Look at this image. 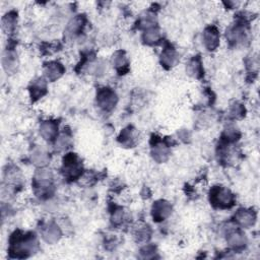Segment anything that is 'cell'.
I'll return each mask as SVG.
<instances>
[{
	"mask_svg": "<svg viewBox=\"0 0 260 260\" xmlns=\"http://www.w3.org/2000/svg\"><path fill=\"white\" fill-rule=\"evenodd\" d=\"M38 250V241L35 234L15 231L9 238L8 252L12 258H26Z\"/></svg>",
	"mask_w": 260,
	"mask_h": 260,
	"instance_id": "6da1fadb",
	"label": "cell"
},
{
	"mask_svg": "<svg viewBox=\"0 0 260 260\" xmlns=\"http://www.w3.org/2000/svg\"><path fill=\"white\" fill-rule=\"evenodd\" d=\"M35 194L41 198H48L53 194V174L45 168H39L32 178Z\"/></svg>",
	"mask_w": 260,
	"mask_h": 260,
	"instance_id": "7a4b0ae2",
	"label": "cell"
},
{
	"mask_svg": "<svg viewBox=\"0 0 260 260\" xmlns=\"http://www.w3.org/2000/svg\"><path fill=\"white\" fill-rule=\"evenodd\" d=\"M210 204L217 209H230L236 203L235 194L226 187L213 186L209 191Z\"/></svg>",
	"mask_w": 260,
	"mask_h": 260,
	"instance_id": "3957f363",
	"label": "cell"
},
{
	"mask_svg": "<svg viewBox=\"0 0 260 260\" xmlns=\"http://www.w3.org/2000/svg\"><path fill=\"white\" fill-rule=\"evenodd\" d=\"M61 172L67 180H78L83 174V166L80 157L73 152L65 154L62 161Z\"/></svg>",
	"mask_w": 260,
	"mask_h": 260,
	"instance_id": "277c9868",
	"label": "cell"
},
{
	"mask_svg": "<svg viewBox=\"0 0 260 260\" xmlns=\"http://www.w3.org/2000/svg\"><path fill=\"white\" fill-rule=\"evenodd\" d=\"M225 38L231 45H244V43L248 41L247 21L245 19H240L235 24L231 25L226 29Z\"/></svg>",
	"mask_w": 260,
	"mask_h": 260,
	"instance_id": "5b68a950",
	"label": "cell"
},
{
	"mask_svg": "<svg viewBox=\"0 0 260 260\" xmlns=\"http://www.w3.org/2000/svg\"><path fill=\"white\" fill-rule=\"evenodd\" d=\"M95 102L101 110L104 112H111L115 109L118 103V96L112 88L102 87L96 91Z\"/></svg>",
	"mask_w": 260,
	"mask_h": 260,
	"instance_id": "8992f818",
	"label": "cell"
},
{
	"mask_svg": "<svg viewBox=\"0 0 260 260\" xmlns=\"http://www.w3.org/2000/svg\"><path fill=\"white\" fill-rule=\"evenodd\" d=\"M86 24V17L83 14H78L74 16L67 23L64 29V38L68 41H72L80 36Z\"/></svg>",
	"mask_w": 260,
	"mask_h": 260,
	"instance_id": "52a82bcc",
	"label": "cell"
},
{
	"mask_svg": "<svg viewBox=\"0 0 260 260\" xmlns=\"http://www.w3.org/2000/svg\"><path fill=\"white\" fill-rule=\"evenodd\" d=\"M169 144L162 139L154 137L151 139V146H150V153L152 158L158 162H165L168 160L170 156V148Z\"/></svg>",
	"mask_w": 260,
	"mask_h": 260,
	"instance_id": "ba28073f",
	"label": "cell"
},
{
	"mask_svg": "<svg viewBox=\"0 0 260 260\" xmlns=\"http://www.w3.org/2000/svg\"><path fill=\"white\" fill-rule=\"evenodd\" d=\"M172 204L165 200V199H159L153 202L151 206V217L153 218L154 221L160 222L167 219L171 213H172Z\"/></svg>",
	"mask_w": 260,
	"mask_h": 260,
	"instance_id": "9c48e42d",
	"label": "cell"
},
{
	"mask_svg": "<svg viewBox=\"0 0 260 260\" xmlns=\"http://www.w3.org/2000/svg\"><path fill=\"white\" fill-rule=\"evenodd\" d=\"M41 237L42 239L50 245L56 244L62 237V232L59 225L54 221H49L42 225L41 228Z\"/></svg>",
	"mask_w": 260,
	"mask_h": 260,
	"instance_id": "30bf717a",
	"label": "cell"
},
{
	"mask_svg": "<svg viewBox=\"0 0 260 260\" xmlns=\"http://www.w3.org/2000/svg\"><path fill=\"white\" fill-rule=\"evenodd\" d=\"M219 41H220V36L216 26L209 25L204 28L202 34V42H203V46L207 51L212 52L216 50L217 47L219 46Z\"/></svg>",
	"mask_w": 260,
	"mask_h": 260,
	"instance_id": "8fae6325",
	"label": "cell"
},
{
	"mask_svg": "<svg viewBox=\"0 0 260 260\" xmlns=\"http://www.w3.org/2000/svg\"><path fill=\"white\" fill-rule=\"evenodd\" d=\"M256 212L251 208H240L234 215V220L240 228L248 229L256 222Z\"/></svg>",
	"mask_w": 260,
	"mask_h": 260,
	"instance_id": "7c38bea8",
	"label": "cell"
},
{
	"mask_svg": "<svg viewBox=\"0 0 260 260\" xmlns=\"http://www.w3.org/2000/svg\"><path fill=\"white\" fill-rule=\"evenodd\" d=\"M226 243L231 249H233L235 251H239L246 247L247 237L240 230H232V231L228 232Z\"/></svg>",
	"mask_w": 260,
	"mask_h": 260,
	"instance_id": "4fadbf2b",
	"label": "cell"
},
{
	"mask_svg": "<svg viewBox=\"0 0 260 260\" xmlns=\"http://www.w3.org/2000/svg\"><path fill=\"white\" fill-rule=\"evenodd\" d=\"M159 62L166 69H171L179 62V54L175 48L171 46L165 47L160 52Z\"/></svg>",
	"mask_w": 260,
	"mask_h": 260,
	"instance_id": "5bb4252c",
	"label": "cell"
},
{
	"mask_svg": "<svg viewBox=\"0 0 260 260\" xmlns=\"http://www.w3.org/2000/svg\"><path fill=\"white\" fill-rule=\"evenodd\" d=\"M58 123L54 120H45L40 124V135L44 140L55 141L58 136Z\"/></svg>",
	"mask_w": 260,
	"mask_h": 260,
	"instance_id": "9a60e30c",
	"label": "cell"
},
{
	"mask_svg": "<svg viewBox=\"0 0 260 260\" xmlns=\"http://www.w3.org/2000/svg\"><path fill=\"white\" fill-rule=\"evenodd\" d=\"M44 73L47 80L53 82L58 80L65 73V68L59 61H50L45 64Z\"/></svg>",
	"mask_w": 260,
	"mask_h": 260,
	"instance_id": "2e32d148",
	"label": "cell"
},
{
	"mask_svg": "<svg viewBox=\"0 0 260 260\" xmlns=\"http://www.w3.org/2000/svg\"><path fill=\"white\" fill-rule=\"evenodd\" d=\"M28 91L32 102L39 101L47 93V81L42 77L32 80L28 86Z\"/></svg>",
	"mask_w": 260,
	"mask_h": 260,
	"instance_id": "e0dca14e",
	"label": "cell"
},
{
	"mask_svg": "<svg viewBox=\"0 0 260 260\" xmlns=\"http://www.w3.org/2000/svg\"><path fill=\"white\" fill-rule=\"evenodd\" d=\"M111 63L113 65V67L116 69V71L119 74H125L128 72L129 70V61L128 58L126 56V53L122 50L116 51L113 55H112V59H111Z\"/></svg>",
	"mask_w": 260,
	"mask_h": 260,
	"instance_id": "ac0fdd59",
	"label": "cell"
},
{
	"mask_svg": "<svg viewBox=\"0 0 260 260\" xmlns=\"http://www.w3.org/2000/svg\"><path fill=\"white\" fill-rule=\"evenodd\" d=\"M118 141L124 147H134L138 141L136 129H134L131 126L124 128L118 136Z\"/></svg>",
	"mask_w": 260,
	"mask_h": 260,
	"instance_id": "d6986e66",
	"label": "cell"
},
{
	"mask_svg": "<svg viewBox=\"0 0 260 260\" xmlns=\"http://www.w3.org/2000/svg\"><path fill=\"white\" fill-rule=\"evenodd\" d=\"M186 72L189 76L195 79H200L203 77L204 69L201 58L199 56H194L188 61L186 64Z\"/></svg>",
	"mask_w": 260,
	"mask_h": 260,
	"instance_id": "ffe728a7",
	"label": "cell"
},
{
	"mask_svg": "<svg viewBox=\"0 0 260 260\" xmlns=\"http://www.w3.org/2000/svg\"><path fill=\"white\" fill-rule=\"evenodd\" d=\"M50 159L49 152L41 146L35 147L30 152V160L38 168H45L50 162Z\"/></svg>",
	"mask_w": 260,
	"mask_h": 260,
	"instance_id": "44dd1931",
	"label": "cell"
},
{
	"mask_svg": "<svg viewBox=\"0 0 260 260\" xmlns=\"http://www.w3.org/2000/svg\"><path fill=\"white\" fill-rule=\"evenodd\" d=\"M18 65L17 55L13 49H6L2 55V66L7 73H13Z\"/></svg>",
	"mask_w": 260,
	"mask_h": 260,
	"instance_id": "7402d4cb",
	"label": "cell"
},
{
	"mask_svg": "<svg viewBox=\"0 0 260 260\" xmlns=\"http://www.w3.org/2000/svg\"><path fill=\"white\" fill-rule=\"evenodd\" d=\"M4 183L9 188L18 187L21 184V174L15 167H7L4 172Z\"/></svg>",
	"mask_w": 260,
	"mask_h": 260,
	"instance_id": "603a6c76",
	"label": "cell"
},
{
	"mask_svg": "<svg viewBox=\"0 0 260 260\" xmlns=\"http://www.w3.org/2000/svg\"><path fill=\"white\" fill-rule=\"evenodd\" d=\"M17 24V13L15 11L7 12L1 19V27L5 34L14 31Z\"/></svg>",
	"mask_w": 260,
	"mask_h": 260,
	"instance_id": "cb8c5ba5",
	"label": "cell"
},
{
	"mask_svg": "<svg viewBox=\"0 0 260 260\" xmlns=\"http://www.w3.org/2000/svg\"><path fill=\"white\" fill-rule=\"evenodd\" d=\"M142 40L144 42V44L146 45H156L159 43V41L161 40V32L158 28L157 25L149 27L147 29L143 30V35H142Z\"/></svg>",
	"mask_w": 260,
	"mask_h": 260,
	"instance_id": "d4e9b609",
	"label": "cell"
},
{
	"mask_svg": "<svg viewBox=\"0 0 260 260\" xmlns=\"http://www.w3.org/2000/svg\"><path fill=\"white\" fill-rule=\"evenodd\" d=\"M240 131L234 127V126H229L226 127L221 135V142L233 144L240 138Z\"/></svg>",
	"mask_w": 260,
	"mask_h": 260,
	"instance_id": "484cf974",
	"label": "cell"
},
{
	"mask_svg": "<svg viewBox=\"0 0 260 260\" xmlns=\"http://www.w3.org/2000/svg\"><path fill=\"white\" fill-rule=\"evenodd\" d=\"M54 143H55V148L57 150L59 151L66 150L71 145V136L67 132H62L61 134H58Z\"/></svg>",
	"mask_w": 260,
	"mask_h": 260,
	"instance_id": "4316f807",
	"label": "cell"
},
{
	"mask_svg": "<svg viewBox=\"0 0 260 260\" xmlns=\"http://www.w3.org/2000/svg\"><path fill=\"white\" fill-rule=\"evenodd\" d=\"M245 114H246V109H245V107H244L242 104L235 103V104L232 105L231 108H230L229 115H230L233 119L240 120V119H242V118L245 117Z\"/></svg>",
	"mask_w": 260,
	"mask_h": 260,
	"instance_id": "83f0119b",
	"label": "cell"
},
{
	"mask_svg": "<svg viewBox=\"0 0 260 260\" xmlns=\"http://www.w3.org/2000/svg\"><path fill=\"white\" fill-rule=\"evenodd\" d=\"M150 229L149 226L147 225H143V226H140L138 228L136 231H135V239L137 242H140V243H146L149 238H150Z\"/></svg>",
	"mask_w": 260,
	"mask_h": 260,
	"instance_id": "f1b7e54d",
	"label": "cell"
},
{
	"mask_svg": "<svg viewBox=\"0 0 260 260\" xmlns=\"http://www.w3.org/2000/svg\"><path fill=\"white\" fill-rule=\"evenodd\" d=\"M124 218H125V215H124L123 208L122 207H115L114 210L111 213V221H112V223L114 225L118 226V225L123 223Z\"/></svg>",
	"mask_w": 260,
	"mask_h": 260,
	"instance_id": "f546056e",
	"label": "cell"
},
{
	"mask_svg": "<svg viewBox=\"0 0 260 260\" xmlns=\"http://www.w3.org/2000/svg\"><path fill=\"white\" fill-rule=\"evenodd\" d=\"M247 67L253 72V71H256L258 69V59L257 57H252L250 58L248 61H247Z\"/></svg>",
	"mask_w": 260,
	"mask_h": 260,
	"instance_id": "4dcf8cb0",
	"label": "cell"
}]
</instances>
